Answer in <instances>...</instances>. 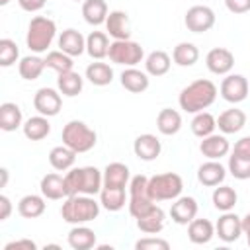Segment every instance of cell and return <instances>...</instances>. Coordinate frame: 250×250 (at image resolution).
Returning <instances> with one entry per match:
<instances>
[{"label": "cell", "instance_id": "obj_13", "mask_svg": "<svg viewBox=\"0 0 250 250\" xmlns=\"http://www.w3.org/2000/svg\"><path fill=\"white\" fill-rule=\"evenodd\" d=\"M205 64H207L209 72H213L217 76H227L234 66V55H232V51H229L225 47H213L205 55Z\"/></svg>", "mask_w": 250, "mask_h": 250}, {"label": "cell", "instance_id": "obj_4", "mask_svg": "<svg viewBox=\"0 0 250 250\" xmlns=\"http://www.w3.org/2000/svg\"><path fill=\"white\" fill-rule=\"evenodd\" d=\"M57 35V23L47 16H35L31 18L25 33V45L31 53L41 55L45 53Z\"/></svg>", "mask_w": 250, "mask_h": 250}, {"label": "cell", "instance_id": "obj_50", "mask_svg": "<svg viewBox=\"0 0 250 250\" xmlns=\"http://www.w3.org/2000/svg\"><path fill=\"white\" fill-rule=\"evenodd\" d=\"M18 4H20V8H21L23 12L33 14V12H39V10L47 4V0H18Z\"/></svg>", "mask_w": 250, "mask_h": 250}, {"label": "cell", "instance_id": "obj_51", "mask_svg": "<svg viewBox=\"0 0 250 250\" xmlns=\"http://www.w3.org/2000/svg\"><path fill=\"white\" fill-rule=\"evenodd\" d=\"M12 201H10V197L8 195H0V221H6V219H10V213H12Z\"/></svg>", "mask_w": 250, "mask_h": 250}, {"label": "cell", "instance_id": "obj_3", "mask_svg": "<svg viewBox=\"0 0 250 250\" xmlns=\"http://www.w3.org/2000/svg\"><path fill=\"white\" fill-rule=\"evenodd\" d=\"M102 203L94 199V195H68L61 205V217L68 225H86L98 219Z\"/></svg>", "mask_w": 250, "mask_h": 250}, {"label": "cell", "instance_id": "obj_34", "mask_svg": "<svg viewBox=\"0 0 250 250\" xmlns=\"http://www.w3.org/2000/svg\"><path fill=\"white\" fill-rule=\"evenodd\" d=\"M76 162V152L72 148H68L66 145H59L53 146L49 152V164L57 170V172H68Z\"/></svg>", "mask_w": 250, "mask_h": 250}, {"label": "cell", "instance_id": "obj_35", "mask_svg": "<svg viewBox=\"0 0 250 250\" xmlns=\"http://www.w3.org/2000/svg\"><path fill=\"white\" fill-rule=\"evenodd\" d=\"M211 201H213V207H215L217 211H221V213H223V211H232L234 205H236V201H238V193H236L234 188L221 184V186H217V188L213 189Z\"/></svg>", "mask_w": 250, "mask_h": 250}, {"label": "cell", "instance_id": "obj_18", "mask_svg": "<svg viewBox=\"0 0 250 250\" xmlns=\"http://www.w3.org/2000/svg\"><path fill=\"white\" fill-rule=\"evenodd\" d=\"M121 86L131 94H143L150 86V78L146 70H139L137 66H127L119 76Z\"/></svg>", "mask_w": 250, "mask_h": 250}, {"label": "cell", "instance_id": "obj_17", "mask_svg": "<svg viewBox=\"0 0 250 250\" xmlns=\"http://www.w3.org/2000/svg\"><path fill=\"white\" fill-rule=\"evenodd\" d=\"M227 168L219 160H207L197 168V182L205 188H217L225 182Z\"/></svg>", "mask_w": 250, "mask_h": 250}, {"label": "cell", "instance_id": "obj_29", "mask_svg": "<svg viewBox=\"0 0 250 250\" xmlns=\"http://www.w3.org/2000/svg\"><path fill=\"white\" fill-rule=\"evenodd\" d=\"M21 131H23L25 139H29V141H43V139L51 133L49 117L37 113V115H33V117H29V119L23 121Z\"/></svg>", "mask_w": 250, "mask_h": 250}, {"label": "cell", "instance_id": "obj_28", "mask_svg": "<svg viewBox=\"0 0 250 250\" xmlns=\"http://www.w3.org/2000/svg\"><path fill=\"white\" fill-rule=\"evenodd\" d=\"M156 129L166 135V137H172L176 133H180L182 129V115L178 109H172V107H164L158 111L156 115Z\"/></svg>", "mask_w": 250, "mask_h": 250}, {"label": "cell", "instance_id": "obj_42", "mask_svg": "<svg viewBox=\"0 0 250 250\" xmlns=\"http://www.w3.org/2000/svg\"><path fill=\"white\" fill-rule=\"evenodd\" d=\"M227 172L234 178V180H250V160L242 158L238 154H230L229 156V164H227Z\"/></svg>", "mask_w": 250, "mask_h": 250}, {"label": "cell", "instance_id": "obj_12", "mask_svg": "<svg viewBox=\"0 0 250 250\" xmlns=\"http://www.w3.org/2000/svg\"><path fill=\"white\" fill-rule=\"evenodd\" d=\"M199 205L191 195H180L170 205V217L176 225H189L197 217Z\"/></svg>", "mask_w": 250, "mask_h": 250}, {"label": "cell", "instance_id": "obj_26", "mask_svg": "<svg viewBox=\"0 0 250 250\" xmlns=\"http://www.w3.org/2000/svg\"><path fill=\"white\" fill-rule=\"evenodd\" d=\"M47 203H45V195H37V193H27L18 201V213L23 219H37L45 213Z\"/></svg>", "mask_w": 250, "mask_h": 250}, {"label": "cell", "instance_id": "obj_46", "mask_svg": "<svg viewBox=\"0 0 250 250\" xmlns=\"http://www.w3.org/2000/svg\"><path fill=\"white\" fill-rule=\"evenodd\" d=\"M135 248L137 250H168L170 248V242L164 240V238H158L154 234H148L141 240L135 242Z\"/></svg>", "mask_w": 250, "mask_h": 250}, {"label": "cell", "instance_id": "obj_48", "mask_svg": "<svg viewBox=\"0 0 250 250\" xmlns=\"http://www.w3.org/2000/svg\"><path fill=\"white\" fill-rule=\"evenodd\" d=\"M225 6L230 14H246L250 12V0H225Z\"/></svg>", "mask_w": 250, "mask_h": 250}, {"label": "cell", "instance_id": "obj_43", "mask_svg": "<svg viewBox=\"0 0 250 250\" xmlns=\"http://www.w3.org/2000/svg\"><path fill=\"white\" fill-rule=\"evenodd\" d=\"M18 61H20V49H18L16 41L8 39V37L0 39V66L8 68Z\"/></svg>", "mask_w": 250, "mask_h": 250}, {"label": "cell", "instance_id": "obj_30", "mask_svg": "<svg viewBox=\"0 0 250 250\" xmlns=\"http://www.w3.org/2000/svg\"><path fill=\"white\" fill-rule=\"evenodd\" d=\"M215 236V225L209 219H193L188 225V238L193 244H207Z\"/></svg>", "mask_w": 250, "mask_h": 250}, {"label": "cell", "instance_id": "obj_19", "mask_svg": "<svg viewBox=\"0 0 250 250\" xmlns=\"http://www.w3.org/2000/svg\"><path fill=\"white\" fill-rule=\"evenodd\" d=\"M39 189L45 195V199H51V201H59V199H66L68 197L64 176H61L57 172L45 174L41 178V182H39Z\"/></svg>", "mask_w": 250, "mask_h": 250}, {"label": "cell", "instance_id": "obj_38", "mask_svg": "<svg viewBox=\"0 0 250 250\" xmlns=\"http://www.w3.org/2000/svg\"><path fill=\"white\" fill-rule=\"evenodd\" d=\"M86 80L94 86H107L113 82V68L102 61L90 62L86 66Z\"/></svg>", "mask_w": 250, "mask_h": 250}, {"label": "cell", "instance_id": "obj_23", "mask_svg": "<svg viewBox=\"0 0 250 250\" xmlns=\"http://www.w3.org/2000/svg\"><path fill=\"white\" fill-rule=\"evenodd\" d=\"M102 174H104V186L109 188H127L131 180V170L123 162H109Z\"/></svg>", "mask_w": 250, "mask_h": 250}, {"label": "cell", "instance_id": "obj_52", "mask_svg": "<svg viewBox=\"0 0 250 250\" xmlns=\"http://www.w3.org/2000/svg\"><path fill=\"white\" fill-rule=\"evenodd\" d=\"M242 234L250 236V213H246V215L242 217Z\"/></svg>", "mask_w": 250, "mask_h": 250}, {"label": "cell", "instance_id": "obj_40", "mask_svg": "<svg viewBox=\"0 0 250 250\" xmlns=\"http://www.w3.org/2000/svg\"><path fill=\"white\" fill-rule=\"evenodd\" d=\"M191 127V133L199 139L203 137H209L211 133H215L217 129V117L211 115L209 111H199V113H193V119L189 123Z\"/></svg>", "mask_w": 250, "mask_h": 250}, {"label": "cell", "instance_id": "obj_44", "mask_svg": "<svg viewBox=\"0 0 250 250\" xmlns=\"http://www.w3.org/2000/svg\"><path fill=\"white\" fill-rule=\"evenodd\" d=\"M127 207H129V213L133 219H141L156 207V201L150 197H129Z\"/></svg>", "mask_w": 250, "mask_h": 250}, {"label": "cell", "instance_id": "obj_45", "mask_svg": "<svg viewBox=\"0 0 250 250\" xmlns=\"http://www.w3.org/2000/svg\"><path fill=\"white\" fill-rule=\"evenodd\" d=\"M127 193L129 197H150L148 193V178L145 174H137L129 180V186H127ZM152 199V197H150Z\"/></svg>", "mask_w": 250, "mask_h": 250}, {"label": "cell", "instance_id": "obj_11", "mask_svg": "<svg viewBox=\"0 0 250 250\" xmlns=\"http://www.w3.org/2000/svg\"><path fill=\"white\" fill-rule=\"evenodd\" d=\"M242 234V217L232 211H223L219 221L215 223V236L223 242H236Z\"/></svg>", "mask_w": 250, "mask_h": 250}, {"label": "cell", "instance_id": "obj_37", "mask_svg": "<svg viewBox=\"0 0 250 250\" xmlns=\"http://www.w3.org/2000/svg\"><path fill=\"white\" fill-rule=\"evenodd\" d=\"M172 61L182 68L193 66L199 61V49L189 41H182L172 49Z\"/></svg>", "mask_w": 250, "mask_h": 250}, {"label": "cell", "instance_id": "obj_54", "mask_svg": "<svg viewBox=\"0 0 250 250\" xmlns=\"http://www.w3.org/2000/svg\"><path fill=\"white\" fill-rule=\"evenodd\" d=\"M12 0H0V6H8Z\"/></svg>", "mask_w": 250, "mask_h": 250}, {"label": "cell", "instance_id": "obj_53", "mask_svg": "<svg viewBox=\"0 0 250 250\" xmlns=\"http://www.w3.org/2000/svg\"><path fill=\"white\" fill-rule=\"evenodd\" d=\"M0 174H2V182H0V188H6V184H8V170H6V168H2V170H0Z\"/></svg>", "mask_w": 250, "mask_h": 250}, {"label": "cell", "instance_id": "obj_14", "mask_svg": "<svg viewBox=\"0 0 250 250\" xmlns=\"http://www.w3.org/2000/svg\"><path fill=\"white\" fill-rule=\"evenodd\" d=\"M133 152H135L137 158H141V160H145V162H150V160H154V158L160 156V152H162V143H160V139H158L156 135H152V133H143V135H139V137L133 141Z\"/></svg>", "mask_w": 250, "mask_h": 250}, {"label": "cell", "instance_id": "obj_55", "mask_svg": "<svg viewBox=\"0 0 250 250\" xmlns=\"http://www.w3.org/2000/svg\"><path fill=\"white\" fill-rule=\"evenodd\" d=\"M246 242H248V246H250V236H246Z\"/></svg>", "mask_w": 250, "mask_h": 250}, {"label": "cell", "instance_id": "obj_31", "mask_svg": "<svg viewBox=\"0 0 250 250\" xmlns=\"http://www.w3.org/2000/svg\"><path fill=\"white\" fill-rule=\"evenodd\" d=\"M45 68H47L45 59H41V57L35 55V53L21 57L20 62H18V72H20V76H21L23 80H27V82L37 80V78L43 74Z\"/></svg>", "mask_w": 250, "mask_h": 250}, {"label": "cell", "instance_id": "obj_9", "mask_svg": "<svg viewBox=\"0 0 250 250\" xmlns=\"http://www.w3.org/2000/svg\"><path fill=\"white\" fill-rule=\"evenodd\" d=\"M248 92H250V84L246 80V76L242 74H227L219 86V94L225 102L229 104H240L248 98Z\"/></svg>", "mask_w": 250, "mask_h": 250}, {"label": "cell", "instance_id": "obj_20", "mask_svg": "<svg viewBox=\"0 0 250 250\" xmlns=\"http://www.w3.org/2000/svg\"><path fill=\"white\" fill-rule=\"evenodd\" d=\"M244 125H246V113L242 109H238V107L225 109L217 117V127H219V131L223 135H234V133L242 131Z\"/></svg>", "mask_w": 250, "mask_h": 250}, {"label": "cell", "instance_id": "obj_16", "mask_svg": "<svg viewBox=\"0 0 250 250\" xmlns=\"http://www.w3.org/2000/svg\"><path fill=\"white\" fill-rule=\"evenodd\" d=\"M104 25L111 39H131V20L123 10H111Z\"/></svg>", "mask_w": 250, "mask_h": 250}, {"label": "cell", "instance_id": "obj_15", "mask_svg": "<svg viewBox=\"0 0 250 250\" xmlns=\"http://www.w3.org/2000/svg\"><path fill=\"white\" fill-rule=\"evenodd\" d=\"M199 152L207 158V160H221L223 156H227L230 152V143L225 135L219 133H211L209 137H203L199 143Z\"/></svg>", "mask_w": 250, "mask_h": 250}, {"label": "cell", "instance_id": "obj_5", "mask_svg": "<svg viewBox=\"0 0 250 250\" xmlns=\"http://www.w3.org/2000/svg\"><path fill=\"white\" fill-rule=\"evenodd\" d=\"M61 139H62V145L72 148L76 154H82V152H88V150H92L96 146L98 133L92 127H88L84 121L72 119L62 127Z\"/></svg>", "mask_w": 250, "mask_h": 250}, {"label": "cell", "instance_id": "obj_27", "mask_svg": "<svg viewBox=\"0 0 250 250\" xmlns=\"http://www.w3.org/2000/svg\"><path fill=\"white\" fill-rule=\"evenodd\" d=\"M170 66H172V57L166 51L158 49L145 57V70L148 76H154V78L164 76V74H168Z\"/></svg>", "mask_w": 250, "mask_h": 250}, {"label": "cell", "instance_id": "obj_56", "mask_svg": "<svg viewBox=\"0 0 250 250\" xmlns=\"http://www.w3.org/2000/svg\"><path fill=\"white\" fill-rule=\"evenodd\" d=\"M74 2H84V0H74Z\"/></svg>", "mask_w": 250, "mask_h": 250}, {"label": "cell", "instance_id": "obj_36", "mask_svg": "<svg viewBox=\"0 0 250 250\" xmlns=\"http://www.w3.org/2000/svg\"><path fill=\"white\" fill-rule=\"evenodd\" d=\"M137 221V229L145 234H158L162 229H164V221H166V213L162 211V207H154L150 213H146L145 217L141 219H135Z\"/></svg>", "mask_w": 250, "mask_h": 250}, {"label": "cell", "instance_id": "obj_25", "mask_svg": "<svg viewBox=\"0 0 250 250\" xmlns=\"http://www.w3.org/2000/svg\"><path fill=\"white\" fill-rule=\"evenodd\" d=\"M129 201V193L125 191V188H109L104 186L100 191V203L105 211H121L125 207V203Z\"/></svg>", "mask_w": 250, "mask_h": 250}, {"label": "cell", "instance_id": "obj_2", "mask_svg": "<svg viewBox=\"0 0 250 250\" xmlns=\"http://www.w3.org/2000/svg\"><path fill=\"white\" fill-rule=\"evenodd\" d=\"M68 195H100L104 188V174L96 166H72L64 174Z\"/></svg>", "mask_w": 250, "mask_h": 250}, {"label": "cell", "instance_id": "obj_32", "mask_svg": "<svg viewBox=\"0 0 250 250\" xmlns=\"http://www.w3.org/2000/svg\"><path fill=\"white\" fill-rule=\"evenodd\" d=\"M107 2L105 0H84L82 2V16H84V21L90 23V25H102L105 23L107 20Z\"/></svg>", "mask_w": 250, "mask_h": 250}, {"label": "cell", "instance_id": "obj_22", "mask_svg": "<svg viewBox=\"0 0 250 250\" xmlns=\"http://www.w3.org/2000/svg\"><path fill=\"white\" fill-rule=\"evenodd\" d=\"M96 232L86 225H72L66 234V242L74 250H90L96 246Z\"/></svg>", "mask_w": 250, "mask_h": 250}, {"label": "cell", "instance_id": "obj_47", "mask_svg": "<svg viewBox=\"0 0 250 250\" xmlns=\"http://www.w3.org/2000/svg\"><path fill=\"white\" fill-rule=\"evenodd\" d=\"M4 250H37V244L31 238H18L4 244Z\"/></svg>", "mask_w": 250, "mask_h": 250}, {"label": "cell", "instance_id": "obj_49", "mask_svg": "<svg viewBox=\"0 0 250 250\" xmlns=\"http://www.w3.org/2000/svg\"><path fill=\"white\" fill-rule=\"evenodd\" d=\"M232 152L238 154V156H242V158H248V160H250V137L238 139V141L234 143V146H232Z\"/></svg>", "mask_w": 250, "mask_h": 250}, {"label": "cell", "instance_id": "obj_21", "mask_svg": "<svg viewBox=\"0 0 250 250\" xmlns=\"http://www.w3.org/2000/svg\"><path fill=\"white\" fill-rule=\"evenodd\" d=\"M59 49L70 57H80L84 51H86V37L78 31V29H64L61 35H59Z\"/></svg>", "mask_w": 250, "mask_h": 250}, {"label": "cell", "instance_id": "obj_1", "mask_svg": "<svg viewBox=\"0 0 250 250\" xmlns=\"http://www.w3.org/2000/svg\"><path fill=\"white\" fill-rule=\"evenodd\" d=\"M217 94H219V88L215 86L213 80L197 78L182 88L178 96V104H180V109H184L186 113H199L215 104Z\"/></svg>", "mask_w": 250, "mask_h": 250}, {"label": "cell", "instance_id": "obj_24", "mask_svg": "<svg viewBox=\"0 0 250 250\" xmlns=\"http://www.w3.org/2000/svg\"><path fill=\"white\" fill-rule=\"evenodd\" d=\"M23 125V113L21 107L14 102H4L0 105V129L6 133H12Z\"/></svg>", "mask_w": 250, "mask_h": 250}, {"label": "cell", "instance_id": "obj_10", "mask_svg": "<svg viewBox=\"0 0 250 250\" xmlns=\"http://www.w3.org/2000/svg\"><path fill=\"white\" fill-rule=\"evenodd\" d=\"M33 107L45 117H55L62 107V94L55 88H39L33 96Z\"/></svg>", "mask_w": 250, "mask_h": 250}, {"label": "cell", "instance_id": "obj_39", "mask_svg": "<svg viewBox=\"0 0 250 250\" xmlns=\"http://www.w3.org/2000/svg\"><path fill=\"white\" fill-rule=\"evenodd\" d=\"M82 88H84V78H82L78 72H74V70L62 72V74H59V78H57V90H59L62 96H66V98L78 96V94L82 92Z\"/></svg>", "mask_w": 250, "mask_h": 250}, {"label": "cell", "instance_id": "obj_41", "mask_svg": "<svg viewBox=\"0 0 250 250\" xmlns=\"http://www.w3.org/2000/svg\"><path fill=\"white\" fill-rule=\"evenodd\" d=\"M72 59H74V57H70V55L62 53L61 49H57V51H49V53H47L45 64H47V68L55 70L57 74H62V72L74 70V61H72Z\"/></svg>", "mask_w": 250, "mask_h": 250}, {"label": "cell", "instance_id": "obj_8", "mask_svg": "<svg viewBox=\"0 0 250 250\" xmlns=\"http://www.w3.org/2000/svg\"><path fill=\"white\" fill-rule=\"evenodd\" d=\"M215 21H217V16H215L213 8L203 6V4L188 8V12L184 16V25L191 33H205V31L213 29Z\"/></svg>", "mask_w": 250, "mask_h": 250}, {"label": "cell", "instance_id": "obj_7", "mask_svg": "<svg viewBox=\"0 0 250 250\" xmlns=\"http://www.w3.org/2000/svg\"><path fill=\"white\" fill-rule=\"evenodd\" d=\"M107 57L113 64H121L125 68L137 66L139 62L145 61V49L141 47V43L133 39H113L109 45Z\"/></svg>", "mask_w": 250, "mask_h": 250}, {"label": "cell", "instance_id": "obj_33", "mask_svg": "<svg viewBox=\"0 0 250 250\" xmlns=\"http://www.w3.org/2000/svg\"><path fill=\"white\" fill-rule=\"evenodd\" d=\"M109 35L105 31H92L86 37V53L94 59V61H102L107 57L109 53Z\"/></svg>", "mask_w": 250, "mask_h": 250}, {"label": "cell", "instance_id": "obj_6", "mask_svg": "<svg viewBox=\"0 0 250 250\" xmlns=\"http://www.w3.org/2000/svg\"><path fill=\"white\" fill-rule=\"evenodd\" d=\"M182 189H184V180L176 172H162L148 178V193L156 203L174 201L176 197L182 195Z\"/></svg>", "mask_w": 250, "mask_h": 250}]
</instances>
